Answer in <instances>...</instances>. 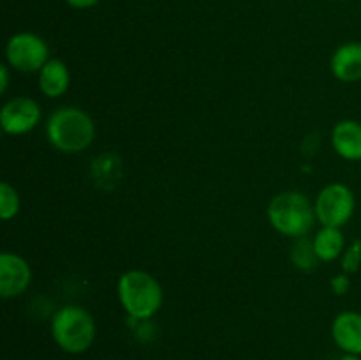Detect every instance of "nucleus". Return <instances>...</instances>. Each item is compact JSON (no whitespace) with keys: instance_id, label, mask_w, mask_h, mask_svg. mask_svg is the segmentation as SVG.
<instances>
[{"instance_id":"obj_2","label":"nucleus","mask_w":361,"mask_h":360,"mask_svg":"<svg viewBox=\"0 0 361 360\" xmlns=\"http://www.w3.org/2000/svg\"><path fill=\"white\" fill-rule=\"evenodd\" d=\"M116 293L122 309L134 321H148L159 313L164 300L162 286L145 270H127L120 275Z\"/></svg>"},{"instance_id":"obj_6","label":"nucleus","mask_w":361,"mask_h":360,"mask_svg":"<svg viewBox=\"0 0 361 360\" xmlns=\"http://www.w3.org/2000/svg\"><path fill=\"white\" fill-rule=\"evenodd\" d=\"M6 60L18 73H39L49 60V46L34 32H18L7 41Z\"/></svg>"},{"instance_id":"obj_3","label":"nucleus","mask_w":361,"mask_h":360,"mask_svg":"<svg viewBox=\"0 0 361 360\" xmlns=\"http://www.w3.org/2000/svg\"><path fill=\"white\" fill-rule=\"evenodd\" d=\"M271 228L284 236L302 239L312 229L316 219L314 203L300 191H284L271 198L268 205Z\"/></svg>"},{"instance_id":"obj_4","label":"nucleus","mask_w":361,"mask_h":360,"mask_svg":"<svg viewBox=\"0 0 361 360\" xmlns=\"http://www.w3.org/2000/svg\"><path fill=\"white\" fill-rule=\"evenodd\" d=\"M51 337L62 352L81 355L94 344L97 327L87 309L80 306H63L51 318Z\"/></svg>"},{"instance_id":"obj_16","label":"nucleus","mask_w":361,"mask_h":360,"mask_svg":"<svg viewBox=\"0 0 361 360\" xmlns=\"http://www.w3.org/2000/svg\"><path fill=\"white\" fill-rule=\"evenodd\" d=\"M21 200L18 191L11 184H0V217L4 221H11L20 214Z\"/></svg>"},{"instance_id":"obj_5","label":"nucleus","mask_w":361,"mask_h":360,"mask_svg":"<svg viewBox=\"0 0 361 360\" xmlns=\"http://www.w3.org/2000/svg\"><path fill=\"white\" fill-rule=\"evenodd\" d=\"M356 198L351 187L345 184H328L326 187L319 191L316 201H314V210H316L317 222L321 226H334L342 228L351 221L355 215Z\"/></svg>"},{"instance_id":"obj_15","label":"nucleus","mask_w":361,"mask_h":360,"mask_svg":"<svg viewBox=\"0 0 361 360\" xmlns=\"http://www.w3.org/2000/svg\"><path fill=\"white\" fill-rule=\"evenodd\" d=\"M291 263L295 265L298 270L303 272L314 270V268L317 267V263H321L316 251H314L312 240H307L305 236L295 239V244H293L291 247Z\"/></svg>"},{"instance_id":"obj_9","label":"nucleus","mask_w":361,"mask_h":360,"mask_svg":"<svg viewBox=\"0 0 361 360\" xmlns=\"http://www.w3.org/2000/svg\"><path fill=\"white\" fill-rule=\"evenodd\" d=\"M331 339L338 349L353 355H361V313L344 311L331 323Z\"/></svg>"},{"instance_id":"obj_13","label":"nucleus","mask_w":361,"mask_h":360,"mask_svg":"<svg viewBox=\"0 0 361 360\" xmlns=\"http://www.w3.org/2000/svg\"><path fill=\"white\" fill-rule=\"evenodd\" d=\"M312 244L319 261H324V263L338 260L345 249L342 228H334V226H323L312 239Z\"/></svg>"},{"instance_id":"obj_14","label":"nucleus","mask_w":361,"mask_h":360,"mask_svg":"<svg viewBox=\"0 0 361 360\" xmlns=\"http://www.w3.org/2000/svg\"><path fill=\"white\" fill-rule=\"evenodd\" d=\"M120 173H122V162L115 154H102L92 164V175L101 187H104V184L111 186L113 182H116L120 179Z\"/></svg>"},{"instance_id":"obj_22","label":"nucleus","mask_w":361,"mask_h":360,"mask_svg":"<svg viewBox=\"0 0 361 360\" xmlns=\"http://www.w3.org/2000/svg\"><path fill=\"white\" fill-rule=\"evenodd\" d=\"M334 2H345V0H334Z\"/></svg>"},{"instance_id":"obj_1","label":"nucleus","mask_w":361,"mask_h":360,"mask_svg":"<svg viewBox=\"0 0 361 360\" xmlns=\"http://www.w3.org/2000/svg\"><path fill=\"white\" fill-rule=\"evenodd\" d=\"M46 138L59 152L80 154L94 143V119L76 106H62L46 120Z\"/></svg>"},{"instance_id":"obj_21","label":"nucleus","mask_w":361,"mask_h":360,"mask_svg":"<svg viewBox=\"0 0 361 360\" xmlns=\"http://www.w3.org/2000/svg\"><path fill=\"white\" fill-rule=\"evenodd\" d=\"M338 360H361V355H353V353H344Z\"/></svg>"},{"instance_id":"obj_8","label":"nucleus","mask_w":361,"mask_h":360,"mask_svg":"<svg viewBox=\"0 0 361 360\" xmlns=\"http://www.w3.org/2000/svg\"><path fill=\"white\" fill-rule=\"evenodd\" d=\"M32 282V268L23 256L16 253L0 254V296L16 299L23 295Z\"/></svg>"},{"instance_id":"obj_19","label":"nucleus","mask_w":361,"mask_h":360,"mask_svg":"<svg viewBox=\"0 0 361 360\" xmlns=\"http://www.w3.org/2000/svg\"><path fill=\"white\" fill-rule=\"evenodd\" d=\"M101 0H66L67 6H71L73 9H90V7L97 6Z\"/></svg>"},{"instance_id":"obj_10","label":"nucleus","mask_w":361,"mask_h":360,"mask_svg":"<svg viewBox=\"0 0 361 360\" xmlns=\"http://www.w3.org/2000/svg\"><path fill=\"white\" fill-rule=\"evenodd\" d=\"M331 74L342 83L361 81V42L351 41L338 46L331 55Z\"/></svg>"},{"instance_id":"obj_11","label":"nucleus","mask_w":361,"mask_h":360,"mask_svg":"<svg viewBox=\"0 0 361 360\" xmlns=\"http://www.w3.org/2000/svg\"><path fill=\"white\" fill-rule=\"evenodd\" d=\"M331 147L345 161H361V122L341 120L331 129Z\"/></svg>"},{"instance_id":"obj_12","label":"nucleus","mask_w":361,"mask_h":360,"mask_svg":"<svg viewBox=\"0 0 361 360\" xmlns=\"http://www.w3.org/2000/svg\"><path fill=\"white\" fill-rule=\"evenodd\" d=\"M71 87V71L60 59H49L39 71V90L49 99L62 97Z\"/></svg>"},{"instance_id":"obj_20","label":"nucleus","mask_w":361,"mask_h":360,"mask_svg":"<svg viewBox=\"0 0 361 360\" xmlns=\"http://www.w3.org/2000/svg\"><path fill=\"white\" fill-rule=\"evenodd\" d=\"M7 87H9V66L2 64L0 66V92L6 94Z\"/></svg>"},{"instance_id":"obj_7","label":"nucleus","mask_w":361,"mask_h":360,"mask_svg":"<svg viewBox=\"0 0 361 360\" xmlns=\"http://www.w3.org/2000/svg\"><path fill=\"white\" fill-rule=\"evenodd\" d=\"M41 108L34 99L18 95L9 99L0 109V127L9 136H21L34 131L41 122Z\"/></svg>"},{"instance_id":"obj_18","label":"nucleus","mask_w":361,"mask_h":360,"mask_svg":"<svg viewBox=\"0 0 361 360\" xmlns=\"http://www.w3.org/2000/svg\"><path fill=\"white\" fill-rule=\"evenodd\" d=\"M349 288H351V279H349V275L344 274V272L331 279V289H334L335 295H345V293L349 292Z\"/></svg>"},{"instance_id":"obj_17","label":"nucleus","mask_w":361,"mask_h":360,"mask_svg":"<svg viewBox=\"0 0 361 360\" xmlns=\"http://www.w3.org/2000/svg\"><path fill=\"white\" fill-rule=\"evenodd\" d=\"M341 267L342 272L348 275L356 274L361 267V239L353 240V244H349L344 249L341 256Z\"/></svg>"}]
</instances>
